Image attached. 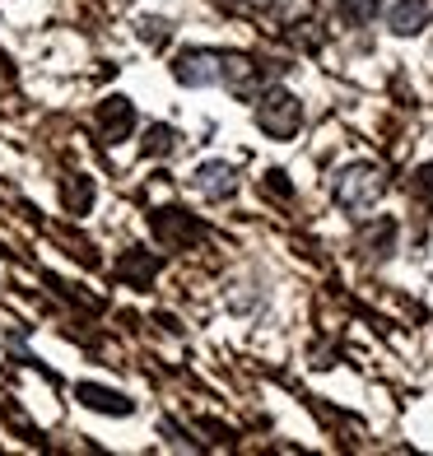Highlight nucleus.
<instances>
[{"instance_id": "4468645a", "label": "nucleus", "mask_w": 433, "mask_h": 456, "mask_svg": "<svg viewBox=\"0 0 433 456\" xmlns=\"http://www.w3.org/2000/svg\"><path fill=\"white\" fill-rule=\"evenodd\" d=\"M410 196L433 210V163H420L415 168V177H410Z\"/></svg>"}, {"instance_id": "20e7f679", "label": "nucleus", "mask_w": 433, "mask_h": 456, "mask_svg": "<svg viewBox=\"0 0 433 456\" xmlns=\"http://www.w3.org/2000/svg\"><path fill=\"white\" fill-rule=\"evenodd\" d=\"M154 238L159 247H173V252H182V247H192L205 238V228L187 215V210H159L154 215Z\"/></svg>"}, {"instance_id": "f8f14e48", "label": "nucleus", "mask_w": 433, "mask_h": 456, "mask_svg": "<svg viewBox=\"0 0 433 456\" xmlns=\"http://www.w3.org/2000/svg\"><path fill=\"white\" fill-rule=\"evenodd\" d=\"M66 210H75V215H89V205H94V182L85 177V173H75L70 182H66Z\"/></svg>"}, {"instance_id": "f03ea898", "label": "nucleus", "mask_w": 433, "mask_h": 456, "mask_svg": "<svg viewBox=\"0 0 433 456\" xmlns=\"http://www.w3.org/2000/svg\"><path fill=\"white\" fill-rule=\"evenodd\" d=\"M257 126L271 140H294L303 126V102L289 89H266L257 94Z\"/></svg>"}, {"instance_id": "423d86ee", "label": "nucleus", "mask_w": 433, "mask_h": 456, "mask_svg": "<svg viewBox=\"0 0 433 456\" xmlns=\"http://www.w3.org/2000/svg\"><path fill=\"white\" fill-rule=\"evenodd\" d=\"M98 131H102V140L108 144H121L131 131H135V108H131V98H121V94H112V98H102L98 102Z\"/></svg>"}, {"instance_id": "2eb2a0df", "label": "nucleus", "mask_w": 433, "mask_h": 456, "mask_svg": "<svg viewBox=\"0 0 433 456\" xmlns=\"http://www.w3.org/2000/svg\"><path fill=\"white\" fill-rule=\"evenodd\" d=\"M391 238H396V224H391V219H382L378 228H368V238H364V242L373 247L378 256H387V252H391Z\"/></svg>"}, {"instance_id": "6e6552de", "label": "nucleus", "mask_w": 433, "mask_h": 456, "mask_svg": "<svg viewBox=\"0 0 433 456\" xmlns=\"http://www.w3.org/2000/svg\"><path fill=\"white\" fill-rule=\"evenodd\" d=\"M429 19H433L429 0H396L391 14H387V24H391V33H396V37H415V33L429 28Z\"/></svg>"}, {"instance_id": "f3484780", "label": "nucleus", "mask_w": 433, "mask_h": 456, "mask_svg": "<svg viewBox=\"0 0 433 456\" xmlns=\"http://www.w3.org/2000/svg\"><path fill=\"white\" fill-rule=\"evenodd\" d=\"M224 5H229L233 14H261L266 5H271V0H224Z\"/></svg>"}, {"instance_id": "39448f33", "label": "nucleus", "mask_w": 433, "mask_h": 456, "mask_svg": "<svg viewBox=\"0 0 433 456\" xmlns=\"http://www.w3.org/2000/svg\"><path fill=\"white\" fill-rule=\"evenodd\" d=\"M219 85L229 94H238V98H257L261 94V66L242 52H224V79Z\"/></svg>"}, {"instance_id": "dca6fc26", "label": "nucleus", "mask_w": 433, "mask_h": 456, "mask_svg": "<svg viewBox=\"0 0 433 456\" xmlns=\"http://www.w3.org/2000/svg\"><path fill=\"white\" fill-rule=\"evenodd\" d=\"M140 37L150 47H163L168 43V24H163V19H140Z\"/></svg>"}, {"instance_id": "1a4fd4ad", "label": "nucleus", "mask_w": 433, "mask_h": 456, "mask_svg": "<svg viewBox=\"0 0 433 456\" xmlns=\"http://www.w3.org/2000/svg\"><path fill=\"white\" fill-rule=\"evenodd\" d=\"M159 275V256L150 252H140V247H131L127 256L117 261V280L121 284H135V289H150V280Z\"/></svg>"}, {"instance_id": "0eeeda50", "label": "nucleus", "mask_w": 433, "mask_h": 456, "mask_svg": "<svg viewBox=\"0 0 433 456\" xmlns=\"http://www.w3.org/2000/svg\"><path fill=\"white\" fill-rule=\"evenodd\" d=\"M192 182H196V191L210 196V200H229L238 191V173L229 168V163H200Z\"/></svg>"}, {"instance_id": "ddd939ff", "label": "nucleus", "mask_w": 433, "mask_h": 456, "mask_svg": "<svg viewBox=\"0 0 433 456\" xmlns=\"http://www.w3.org/2000/svg\"><path fill=\"white\" fill-rule=\"evenodd\" d=\"M173 150H177V131L173 126H163V121H159V126L144 131V154H150V159H168Z\"/></svg>"}, {"instance_id": "9b49d317", "label": "nucleus", "mask_w": 433, "mask_h": 456, "mask_svg": "<svg viewBox=\"0 0 433 456\" xmlns=\"http://www.w3.org/2000/svg\"><path fill=\"white\" fill-rule=\"evenodd\" d=\"M382 14V0H340V19L349 28H364Z\"/></svg>"}, {"instance_id": "9d476101", "label": "nucleus", "mask_w": 433, "mask_h": 456, "mask_svg": "<svg viewBox=\"0 0 433 456\" xmlns=\"http://www.w3.org/2000/svg\"><path fill=\"white\" fill-rule=\"evenodd\" d=\"M75 396L85 401L89 410H98V414H117V419L135 410L127 396H121V391H108V387H98V382H79V387H75Z\"/></svg>"}, {"instance_id": "f257e3e1", "label": "nucleus", "mask_w": 433, "mask_h": 456, "mask_svg": "<svg viewBox=\"0 0 433 456\" xmlns=\"http://www.w3.org/2000/svg\"><path fill=\"white\" fill-rule=\"evenodd\" d=\"M387 191V177L382 168H373V163H349V168H340L336 177V205L349 215H364V210H373V205L382 200Z\"/></svg>"}, {"instance_id": "7ed1b4c3", "label": "nucleus", "mask_w": 433, "mask_h": 456, "mask_svg": "<svg viewBox=\"0 0 433 456\" xmlns=\"http://www.w3.org/2000/svg\"><path fill=\"white\" fill-rule=\"evenodd\" d=\"M173 75L177 85L187 89H210L224 79V52H210V47H187L177 61H173Z\"/></svg>"}]
</instances>
